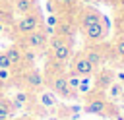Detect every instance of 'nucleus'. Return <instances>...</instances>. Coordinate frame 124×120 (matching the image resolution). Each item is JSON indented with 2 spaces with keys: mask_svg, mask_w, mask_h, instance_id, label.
<instances>
[{
  "mask_svg": "<svg viewBox=\"0 0 124 120\" xmlns=\"http://www.w3.org/2000/svg\"><path fill=\"white\" fill-rule=\"evenodd\" d=\"M50 46H52V54H54L56 62H66L72 56V48L62 37H52L50 39Z\"/></svg>",
  "mask_w": 124,
  "mask_h": 120,
  "instance_id": "nucleus-1",
  "label": "nucleus"
},
{
  "mask_svg": "<svg viewBox=\"0 0 124 120\" xmlns=\"http://www.w3.org/2000/svg\"><path fill=\"white\" fill-rule=\"evenodd\" d=\"M16 27H17V31H19V33L27 35V33H31V31L39 29V17H37L33 12H31V14H23Z\"/></svg>",
  "mask_w": 124,
  "mask_h": 120,
  "instance_id": "nucleus-2",
  "label": "nucleus"
},
{
  "mask_svg": "<svg viewBox=\"0 0 124 120\" xmlns=\"http://www.w3.org/2000/svg\"><path fill=\"white\" fill-rule=\"evenodd\" d=\"M101 17H103V15H101ZM83 33H85V37H87L89 41H99V39H103V37H105V21L99 19V21H95V23L85 25V27H83Z\"/></svg>",
  "mask_w": 124,
  "mask_h": 120,
  "instance_id": "nucleus-3",
  "label": "nucleus"
},
{
  "mask_svg": "<svg viewBox=\"0 0 124 120\" xmlns=\"http://www.w3.org/2000/svg\"><path fill=\"white\" fill-rule=\"evenodd\" d=\"M72 72H74V74H78L79 77H83V75H91V74L95 72V66H93L85 56H78V58L74 60Z\"/></svg>",
  "mask_w": 124,
  "mask_h": 120,
  "instance_id": "nucleus-4",
  "label": "nucleus"
},
{
  "mask_svg": "<svg viewBox=\"0 0 124 120\" xmlns=\"http://www.w3.org/2000/svg\"><path fill=\"white\" fill-rule=\"evenodd\" d=\"M45 43H46V33H43V31H39V29L27 33V37H25V45H27L29 48H33V50L45 46Z\"/></svg>",
  "mask_w": 124,
  "mask_h": 120,
  "instance_id": "nucleus-5",
  "label": "nucleus"
},
{
  "mask_svg": "<svg viewBox=\"0 0 124 120\" xmlns=\"http://www.w3.org/2000/svg\"><path fill=\"white\" fill-rule=\"evenodd\" d=\"M52 91L58 93V95H62V97H68V95H70V87H68V81H66L64 75L54 77V81H52Z\"/></svg>",
  "mask_w": 124,
  "mask_h": 120,
  "instance_id": "nucleus-6",
  "label": "nucleus"
},
{
  "mask_svg": "<svg viewBox=\"0 0 124 120\" xmlns=\"http://www.w3.org/2000/svg\"><path fill=\"white\" fill-rule=\"evenodd\" d=\"M14 6H16V12L17 14H31L33 10H35V2L33 0H16L14 2Z\"/></svg>",
  "mask_w": 124,
  "mask_h": 120,
  "instance_id": "nucleus-7",
  "label": "nucleus"
},
{
  "mask_svg": "<svg viewBox=\"0 0 124 120\" xmlns=\"http://www.w3.org/2000/svg\"><path fill=\"white\" fill-rule=\"evenodd\" d=\"M99 19H101V14H99V12L87 10V12H83V15H81V27H85V25H89V23H95V21H99Z\"/></svg>",
  "mask_w": 124,
  "mask_h": 120,
  "instance_id": "nucleus-8",
  "label": "nucleus"
},
{
  "mask_svg": "<svg viewBox=\"0 0 124 120\" xmlns=\"http://www.w3.org/2000/svg\"><path fill=\"white\" fill-rule=\"evenodd\" d=\"M27 83H29L31 87H39V85L43 83V75H41V72H39V70H31V72L27 74Z\"/></svg>",
  "mask_w": 124,
  "mask_h": 120,
  "instance_id": "nucleus-9",
  "label": "nucleus"
},
{
  "mask_svg": "<svg viewBox=\"0 0 124 120\" xmlns=\"http://www.w3.org/2000/svg\"><path fill=\"white\" fill-rule=\"evenodd\" d=\"M6 54H8V58H10V62H12V64L21 62V58H23V52H21L17 46H10V48L6 50Z\"/></svg>",
  "mask_w": 124,
  "mask_h": 120,
  "instance_id": "nucleus-10",
  "label": "nucleus"
},
{
  "mask_svg": "<svg viewBox=\"0 0 124 120\" xmlns=\"http://www.w3.org/2000/svg\"><path fill=\"white\" fill-rule=\"evenodd\" d=\"M103 110H105V103L103 101H91L85 106V112H89V114H101Z\"/></svg>",
  "mask_w": 124,
  "mask_h": 120,
  "instance_id": "nucleus-11",
  "label": "nucleus"
},
{
  "mask_svg": "<svg viewBox=\"0 0 124 120\" xmlns=\"http://www.w3.org/2000/svg\"><path fill=\"white\" fill-rule=\"evenodd\" d=\"M85 58H87L93 66H99V64L103 62V54H101L99 50H89V52L85 54Z\"/></svg>",
  "mask_w": 124,
  "mask_h": 120,
  "instance_id": "nucleus-12",
  "label": "nucleus"
},
{
  "mask_svg": "<svg viewBox=\"0 0 124 120\" xmlns=\"http://www.w3.org/2000/svg\"><path fill=\"white\" fill-rule=\"evenodd\" d=\"M112 75H114V74H112L110 70H105V72L101 74V77H99V85H101V87H108L110 81H112Z\"/></svg>",
  "mask_w": 124,
  "mask_h": 120,
  "instance_id": "nucleus-13",
  "label": "nucleus"
},
{
  "mask_svg": "<svg viewBox=\"0 0 124 120\" xmlns=\"http://www.w3.org/2000/svg\"><path fill=\"white\" fill-rule=\"evenodd\" d=\"M41 103H43V106H54L56 97H54L52 93H43V95H41Z\"/></svg>",
  "mask_w": 124,
  "mask_h": 120,
  "instance_id": "nucleus-14",
  "label": "nucleus"
},
{
  "mask_svg": "<svg viewBox=\"0 0 124 120\" xmlns=\"http://www.w3.org/2000/svg\"><path fill=\"white\" fill-rule=\"evenodd\" d=\"M66 81H68V87L70 89H78V85H79V81H81V77L78 75V74H70V77H66Z\"/></svg>",
  "mask_w": 124,
  "mask_h": 120,
  "instance_id": "nucleus-15",
  "label": "nucleus"
},
{
  "mask_svg": "<svg viewBox=\"0 0 124 120\" xmlns=\"http://www.w3.org/2000/svg\"><path fill=\"white\" fill-rule=\"evenodd\" d=\"M27 93H23V91H19V93H16V97H14V103H16V106H21V105H25L27 103Z\"/></svg>",
  "mask_w": 124,
  "mask_h": 120,
  "instance_id": "nucleus-16",
  "label": "nucleus"
},
{
  "mask_svg": "<svg viewBox=\"0 0 124 120\" xmlns=\"http://www.w3.org/2000/svg\"><path fill=\"white\" fill-rule=\"evenodd\" d=\"M10 118H12V110L0 103V120H10Z\"/></svg>",
  "mask_w": 124,
  "mask_h": 120,
  "instance_id": "nucleus-17",
  "label": "nucleus"
},
{
  "mask_svg": "<svg viewBox=\"0 0 124 120\" xmlns=\"http://www.w3.org/2000/svg\"><path fill=\"white\" fill-rule=\"evenodd\" d=\"M10 66H12V62H10L8 54L6 52H0V68H8L10 70Z\"/></svg>",
  "mask_w": 124,
  "mask_h": 120,
  "instance_id": "nucleus-18",
  "label": "nucleus"
},
{
  "mask_svg": "<svg viewBox=\"0 0 124 120\" xmlns=\"http://www.w3.org/2000/svg\"><path fill=\"white\" fill-rule=\"evenodd\" d=\"M116 54H118V56H122V58H124V37H122V39H118V41H116Z\"/></svg>",
  "mask_w": 124,
  "mask_h": 120,
  "instance_id": "nucleus-19",
  "label": "nucleus"
},
{
  "mask_svg": "<svg viewBox=\"0 0 124 120\" xmlns=\"http://www.w3.org/2000/svg\"><path fill=\"white\" fill-rule=\"evenodd\" d=\"M120 91H122V85H110V95L112 97H116V95H120Z\"/></svg>",
  "mask_w": 124,
  "mask_h": 120,
  "instance_id": "nucleus-20",
  "label": "nucleus"
},
{
  "mask_svg": "<svg viewBox=\"0 0 124 120\" xmlns=\"http://www.w3.org/2000/svg\"><path fill=\"white\" fill-rule=\"evenodd\" d=\"M46 25H48V27H56V25H58V19H56L54 15H48V17H46Z\"/></svg>",
  "mask_w": 124,
  "mask_h": 120,
  "instance_id": "nucleus-21",
  "label": "nucleus"
},
{
  "mask_svg": "<svg viewBox=\"0 0 124 120\" xmlns=\"http://www.w3.org/2000/svg\"><path fill=\"white\" fill-rule=\"evenodd\" d=\"M23 56H25V60H27V62H33V60H35V52H33V48H31V50H27Z\"/></svg>",
  "mask_w": 124,
  "mask_h": 120,
  "instance_id": "nucleus-22",
  "label": "nucleus"
},
{
  "mask_svg": "<svg viewBox=\"0 0 124 120\" xmlns=\"http://www.w3.org/2000/svg\"><path fill=\"white\" fill-rule=\"evenodd\" d=\"M10 77V72H8V68H0V79L4 81V79H8Z\"/></svg>",
  "mask_w": 124,
  "mask_h": 120,
  "instance_id": "nucleus-23",
  "label": "nucleus"
},
{
  "mask_svg": "<svg viewBox=\"0 0 124 120\" xmlns=\"http://www.w3.org/2000/svg\"><path fill=\"white\" fill-rule=\"evenodd\" d=\"M60 33H62V35H70V33H72V29H70L66 23H62V25H60Z\"/></svg>",
  "mask_w": 124,
  "mask_h": 120,
  "instance_id": "nucleus-24",
  "label": "nucleus"
},
{
  "mask_svg": "<svg viewBox=\"0 0 124 120\" xmlns=\"http://www.w3.org/2000/svg\"><path fill=\"white\" fill-rule=\"evenodd\" d=\"M58 4H62V6H70L72 4V0H56Z\"/></svg>",
  "mask_w": 124,
  "mask_h": 120,
  "instance_id": "nucleus-25",
  "label": "nucleus"
},
{
  "mask_svg": "<svg viewBox=\"0 0 124 120\" xmlns=\"http://www.w3.org/2000/svg\"><path fill=\"white\" fill-rule=\"evenodd\" d=\"M46 10H48V12H50V14H52V12H54V10H52V2H48V4H46Z\"/></svg>",
  "mask_w": 124,
  "mask_h": 120,
  "instance_id": "nucleus-26",
  "label": "nucleus"
},
{
  "mask_svg": "<svg viewBox=\"0 0 124 120\" xmlns=\"http://www.w3.org/2000/svg\"><path fill=\"white\" fill-rule=\"evenodd\" d=\"M118 77H120V79H122V81H124V74H118Z\"/></svg>",
  "mask_w": 124,
  "mask_h": 120,
  "instance_id": "nucleus-27",
  "label": "nucleus"
},
{
  "mask_svg": "<svg viewBox=\"0 0 124 120\" xmlns=\"http://www.w3.org/2000/svg\"><path fill=\"white\" fill-rule=\"evenodd\" d=\"M0 31H2V23H0Z\"/></svg>",
  "mask_w": 124,
  "mask_h": 120,
  "instance_id": "nucleus-28",
  "label": "nucleus"
},
{
  "mask_svg": "<svg viewBox=\"0 0 124 120\" xmlns=\"http://www.w3.org/2000/svg\"><path fill=\"white\" fill-rule=\"evenodd\" d=\"M122 6H124V0H122Z\"/></svg>",
  "mask_w": 124,
  "mask_h": 120,
  "instance_id": "nucleus-29",
  "label": "nucleus"
}]
</instances>
